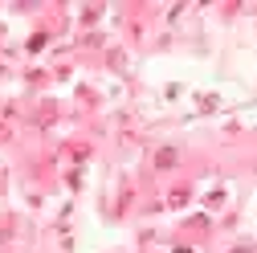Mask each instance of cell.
I'll return each mask as SVG.
<instances>
[{
	"label": "cell",
	"instance_id": "1",
	"mask_svg": "<svg viewBox=\"0 0 257 253\" xmlns=\"http://www.w3.org/2000/svg\"><path fill=\"white\" fill-rule=\"evenodd\" d=\"M176 164V151H159V168H172Z\"/></svg>",
	"mask_w": 257,
	"mask_h": 253
}]
</instances>
